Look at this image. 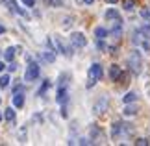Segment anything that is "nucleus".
I'll use <instances>...</instances> for the list:
<instances>
[{"label": "nucleus", "mask_w": 150, "mask_h": 146, "mask_svg": "<svg viewBox=\"0 0 150 146\" xmlns=\"http://www.w3.org/2000/svg\"><path fill=\"white\" fill-rule=\"evenodd\" d=\"M102 76H104V68L100 63H93L89 68V74H87V83H85V87L87 89H93L96 81H100L102 80Z\"/></svg>", "instance_id": "nucleus-1"}, {"label": "nucleus", "mask_w": 150, "mask_h": 146, "mask_svg": "<svg viewBox=\"0 0 150 146\" xmlns=\"http://www.w3.org/2000/svg\"><path fill=\"white\" fill-rule=\"evenodd\" d=\"M128 65L134 74H141V67H143V57L139 50H132V54L128 57Z\"/></svg>", "instance_id": "nucleus-2"}, {"label": "nucleus", "mask_w": 150, "mask_h": 146, "mask_svg": "<svg viewBox=\"0 0 150 146\" xmlns=\"http://www.w3.org/2000/svg\"><path fill=\"white\" fill-rule=\"evenodd\" d=\"M108 106H109V98L106 95H102L100 98H96L95 104H93V113L95 115H102L108 111Z\"/></svg>", "instance_id": "nucleus-3"}, {"label": "nucleus", "mask_w": 150, "mask_h": 146, "mask_svg": "<svg viewBox=\"0 0 150 146\" xmlns=\"http://www.w3.org/2000/svg\"><path fill=\"white\" fill-rule=\"evenodd\" d=\"M39 72H41L39 71V65L30 59V65L26 67V72H24V81H35L39 78Z\"/></svg>", "instance_id": "nucleus-4"}, {"label": "nucleus", "mask_w": 150, "mask_h": 146, "mask_svg": "<svg viewBox=\"0 0 150 146\" xmlns=\"http://www.w3.org/2000/svg\"><path fill=\"white\" fill-rule=\"evenodd\" d=\"M69 43H71L74 48H83V46L87 44V37H85L82 32H72L71 37H69Z\"/></svg>", "instance_id": "nucleus-5"}, {"label": "nucleus", "mask_w": 150, "mask_h": 146, "mask_svg": "<svg viewBox=\"0 0 150 146\" xmlns=\"http://www.w3.org/2000/svg\"><path fill=\"white\" fill-rule=\"evenodd\" d=\"M54 44H56V52H61V54H65V56H72V54H74V52H72V44L67 46V43H65V41H63L59 35H56Z\"/></svg>", "instance_id": "nucleus-6"}, {"label": "nucleus", "mask_w": 150, "mask_h": 146, "mask_svg": "<svg viewBox=\"0 0 150 146\" xmlns=\"http://www.w3.org/2000/svg\"><path fill=\"white\" fill-rule=\"evenodd\" d=\"M67 96H69V89H67V85H57L56 102H59V104H65V102H67Z\"/></svg>", "instance_id": "nucleus-7"}, {"label": "nucleus", "mask_w": 150, "mask_h": 146, "mask_svg": "<svg viewBox=\"0 0 150 146\" xmlns=\"http://www.w3.org/2000/svg\"><path fill=\"white\" fill-rule=\"evenodd\" d=\"M106 19H108V20H117V24H122L120 13H119L115 8H108V9H106Z\"/></svg>", "instance_id": "nucleus-8"}, {"label": "nucleus", "mask_w": 150, "mask_h": 146, "mask_svg": "<svg viewBox=\"0 0 150 146\" xmlns=\"http://www.w3.org/2000/svg\"><path fill=\"white\" fill-rule=\"evenodd\" d=\"M120 76H122V68H120L117 63H113L111 67H109V80H113V81H117Z\"/></svg>", "instance_id": "nucleus-9"}, {"label": "nucleus", "mask_w": 150, "mask_h": 146, "mask_svg": "<svg viewBox=\"0 0 150 146\" xmlns=\"http://www.w3.org/2000/svg\"><path fill=\"white\" fill-rule=\"evenodd\" d=\"M122 133H124V124H120V122H113V124H111V137L119 139Z\"/></svg>", "instance_id": "nucleus-10"}, {"label": "nucleus", "mask_w": 150, "mask_h": 146, "mask_svg": "<svg viewBox=\"0 0 150 146\" xmlns=\"http://www.w3.org/2000/svg\"><path fill=\"white\" fill-rule=\"evenodd\" d=\"M137 111H139V107H137V106H134V104H132V106H130V104H126V107H124L122 113H124V116H135Z\"/></svg>", "instance_id": "nucleus-11"}, {"label": "nucleus", "mask_w": 150, "mask_h": 146, "mask_svg": "<svg viewBox=\"0 0 150 146\" xmlns=\"http://www.w3.org/2000/svg\"><path fill=\"white\" fill-rule=\"evenodd\" d=\"M41 56H43V59L47 63H54L56 61V52L54 50H45V52H41Z\"/></svg>", "instance_id": "nucleus-12"}, {"label": "nucleus", "mask_w": 150, "mask_h": 146, "mask_svg": "<svg viewBox=\"0 0 150 146\" xmlns=\"http://www.w3.org/2000/svg\"><path fill=\"white\" fill-rule=\"evenodd\" d=\"M4 118L8 120V122H15V118H17V113H15V109L13 107H8L4 111Z\"/></svg>", "instance_id": "nucleus-13"}, {"label": "nucleus", "mask_w": 150, "mask_h": 146, "mask_svg": "<svg viewBox=\"0 0 150 146\" xmlns=\"http://www.w3.org/2000/svg\"><path fill=\"white\" fill-rule=\"evenodd\" d=\"M13 106L15 107H22V106H24V95L15 92V95H13Z\"/></svg>", "instance_id": "nucleus-14"}, {"label": "nucleus", "mask_w": 150, "mask_h": 146, "mask_svg": "<svg viewBox=\"0 0 150 146\" xmlns=\"http://www.w3.org/2000/svg\"><path fill=\"white\" fill-rule=\"evenodd\" d=\"M8 6H9V9H11V11H17V13H21L22 17H28V15H26V11H24V9H21L19 6H17L15 0H8Z\"/></svg>", "instance_id": "nucleus-15"}, {"label": "nucleus", "mask_w": 150, "mask_h": 146, "mask_svg": "<svg viewBox=\"0 0 150 146\" xmlns=\"http://www.w3.org/2000/svg\"><path fill=\"white\" fill-rule=\"evenodd\" d=\"M95 37L96 39H106L108 37V30L104 26H96L95 28Z\"/></svg>", "instance_id": "nucleus-16"}, {"label": "nucleus", "mask_w": 150, "mask_h": 146, "mask_svg": "<svg viewBox=\"0 0 150 146\" xmlns=\"http://www.w3.org/2000/svg\"><path fill=\"white\" fill-rule=\"evenodd\" d=\"M13 57H15V46H9V48H6V52H4V59L6 61H13Z\"/></svg>", "instance_id": "nucleus-17"}, {"label": "nucleus", "mask_w": 150, "mask_h": 146, "mask_svg": "<svg viewBox=\"0 0 150 146\" xmlns=\"http://www.w3.org/2000/svg\"><path fill=\"white\" fill-rule=\"evenodd\" d=\"M137 100V95H135V92H126V95L122 96V102L124 104H134Z\"/></svg>", "instance_id": "nucleus-18"}, {"label": "nucleus", "mask_w": 150, "mask_h": 146, "mask_svg": "<svg viewBox=\"0 0 150 146\" xmlns=\"http://www.w3.org/2000/svg\"><path fill=\"white\" fill-rule=\"evenodd\" d=\"M139 15H141V19L143 20H150V6H145V8H143L141 11H139Z\"/></svg>", "instance_id": "nucleus-19"}, {"label": "nucleus", "mask_w": 150, "mask_h": 146, "mask_svg": "<svg viewBox=\"0 0 150 146\" xmlns=\"http://www.w3.org/2000/svg\"><path fill=\"white\" fill-rule=\"evenodd\" d=\"M122 8L126 11H134L135 9V2H134V0H124V2H122Z\"/></svg>", "instance_id": "nucleus-20"}, {"label": "nucleus", "mask_w": 150, "mask_h": 146, "mask_svg": "<svg viewBox=\"0 0 150 146\" xmlns=\"http://www.w3.org/2000/svg\"><path fill=\"white\" fill-rule=\"evenodd\" d=\"M8 85H9V76H8V74L0 76V89H6Z\"/></svg>", "instance_id": "nucleus-21"}, {"label": "nucleus", "mask_w": 150, "mask_h": 146, "mask_svg": "<svg viewBox=\"0 0 150 146\" xmlns=\"http://www.w3.org/2000/svg\"><path fill=\"white\" fill-rule=\"evenodd\" d=\"M47 4L50 6V8H59V6L63 4V0H47Z\"/></svg>", "instance_id": "nucleus-22"}, {"label": "nucleus", "mask_w": 150, "mask_h": 146, "mask_svg": "<svg viewBox=\"0 0 150 146\" xmlns=\"http://www.w3.org/2000/svg\"><path fill=\"white\" fill-rule=\"evenodd\" d=\"M76 142H78V144H91L93 141H91L89 137H82V139H80V141H76Z\"/></svg>", "instance_id": "nucleus-23"}, {"label": "nucleus", "mask_w": 150, "mask_h": 146, "mask_svg": "<svg viewBox=\"0 0 150 146\" xmlns=\"http://www.w3.org/2000/svg\"><path fill=\"white\" fill-rule=\"evenodd\" d=\"M22 4H24L26 8H33V6H35V0H22Z\"/></svg>", "instance_id": "nucleus-24"}, {"label": "nucleus", "mask_w": 150, "mask_h": 146, "mask_svg": "<svg viewBox=\"0 0 150 146\" xmlns=\"http://www.w3.org/2000/svg\"><path fill=\"white\" fill-rule=\"evenodd\" d=\"M17 67H19V65L11 61V63H9V67H8V71H9V72H15V71H17Z\"/></svg>", "instance_id": "nucleus-25"}, {"label": "nucleus", "mask_w": 150, "mask_h": 146, "mask_svg": "<svg viewBox=\"0 0 150 146\" xmlns=\"http://www.w3.org/2000/svg\"><path fill=\"white\" fill-rule=\"evenodd\" d=\"M69 22H72V17H65L63 19V28H69Z\"/></svg>", "instance_id": "nucleus-26"}, {"label": "nucleus", "mask_w": 150, "mask_h": 146, "mask_svg": "<svg viewBox=\"0 0 150 146\" xmlns=\"http://www.w3.org/2000/svg\"><path fill=\"white\" fill-rule=\"evenodd\" d=\"M76 2H78L80 6H83V4H87V6H91V4L95 2V0H76Z\"/></svg>", "instance_id": "nucleus-27"}, {"label": "nucleus", "mask_w": 150, "mask_h": 146, "mask_svg": "<svg viewBox=\"0 0 150 146\" xmlns=\"http://www.w3.org/2000/svg\"><path fill=\"white\" fill-rule=\"evenodd\" d=\"M135 144H139V146H143V144H148V141H146V139H137V141H135Z\"/></svg>", "instance_id": "nucleus-28"}, {"label": "nucleus", "mask_w": 150, "mask_h": 146, "mask_svg": "<svg viewBox=\"0 0 150 146\" xmlns=\"http://www.w3.org/2000/svg\"><path fill=\"white\" fill-rule=\"evenodd\" d=\"M4 32H6V28H4L2 24H0V35H2V33H4Z\"/></svg>", "instance_id": "nucleus-29"}, {"label": "nucleus", "mask_w": 150, "mask_h": 146, "mask_svg": "<svg viewBox=\"0 0 150 146\" xmlns=\"http://www.w3.org/2000/svg\"><path fill=\"white\" fill-rule=\"evenodd\" d=\"M117 2H119V0H108V4H111V6H113V4H117Z\"/></svg>", "instance_id": "nucleus-30"}, {"label": "nucleus", "mask_w": 150, "mask_h": 146, "mask_svg": "<svg viewBox=\"0 0 150 146\" xmlns=\"http://www.w3.org/2000/svg\"><path fill=\"white\" fill-rule=\"evenodd\" d=\"M2 71H4V63L0 61V72H2Z\"/></svg>", "instance_id": "nucleus-31"}, {"label": "nucleus", "mask_w": 150, "mask_h": 146, "mask_svg": "<svg viewBox=\"0 0 150 146\" xmlns=\"http://www.w3.org/2000/svg\"><path fill=\"white\" fill-rule=\"evenodd\" d=\"M2 118H4V113H2V111H0V122H2Z\"/></svg>", "instance_id": "nucleus-32"}, {"label": "nucleus", "mask_w": 150, "mask_h": 146, "mask_svg": "<svg viewBox=\"0 0 150 146\" xmlns=\"http://www.w3.org/2000/svg\"><path fill=\"white\" fill-rule=\"evenodd\" d=\"M0 104H2V98H0Z\"/></svg>", "instance_id": "nucleus-33"}, {"label": "nucleus", "mask_w": 150, "mask_h": 146, "mask_svg": "<svg viewBox=\"0 0 150 146\" xmlns=\"http://www.w3.org/2000/svg\"><path fill=\"white\" fill-rule=\"evenodd\" d=\"M0 56H2V52H0Z\"/></svg>", "instance_id": "nucleus-34"}]
</instances>
